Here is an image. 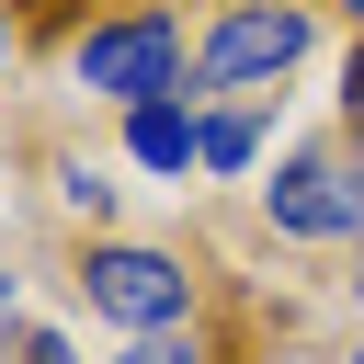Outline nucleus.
<instances>
[{
    "label": "nucleus",
    "instance_id": "nucleus-1",
    "mask_svg": "<svg viewBox=\"0 0 364 364\" xmlns=\"http://www.w3.org/2000/svg\"><path fill=\"white\" fill-rule=\"evenodd\" d=\"M68 284H80V307H91V318H114L125 341H148V330H193V273H182V250L91 239Z\"/></svg>",
    "mask_w": 364,
    "mask_h": 364
},
{
    "label": "nucleus",
    "instance_id": "nucleus-2",
    "mask_svg": "<svg viewBox=\"0 0 364 364\" xmlns=\"http://www.w3.org/2000/svg\"><path fill=\"white\" fill-rule=\"evenodd\" d=\"M68 80L80 91H102V102H171L182 91V11H159V0H136V11H114V23H91L80 46H68Z\"/></svg>",
    "mask_w": 364,
    "mask_h": 364
},
{
    "label": "nucleus",
    "instance_id": "nucleus-3",
    "mask_svg": "<svg viewBox=\"0 0 364 364\" xmlns=\"http://www.w3.org/2000/svg\"><path fill=\"white\" fill-rule=\"evenodd\" d=\"M307 46H318V11L307 0H228L216 34L193 46V80L205 91H262V80L307 68Z\"/></svg>",
    "mask_w": 364,
    "mask_h": 364
},
{
    "label": "nucleus",
    "instance_id": "nucleus-4",
    "mask_svg": "<svg viewBox=\"0 0 364 364\" xmlns=\"http://www.w3.org/2000/svg\"><path fill=\"white\" fill-rule=\"evenodd\" d=\"M262 216H273V239H364V171L341 148H296L262 182Z\"/></svg>",
    "mask_w": 364,
    "mask_h": 364
},
{
    "label": "nucleus",
    "instance_id": "nucleus-5",
    "mask_svg": "<svg viewBox=\"0 0 364 364\" xmlns=\"http://www.w3.org/2000/svg\"><path fill=\"white\" fill-rule=\"evenodd\" d=\"M125 159L159 171V182H182V171L205 159V114H193V102H136V114H125Z\"/></svg>",
    "mask_w": 364,
    "mask_h": 364
},
{
    "label": "nucleus",
    "instance_id": "nucleus-6",
    "mask_svg": "<svg viewBox=\"0 0 364 364\" xmlns=\"http://www.w3.org/2000/svg\"><path fill=\"white\" fill-rule=\"evenodd\" d=\"M262 148V114H205V171H250Z\"/></svg>",
    "mask_w": 364,
    "mask_h": 364
},
{
    "label": "nucleus",
    "instance_id": "nucleus-7",
    "mask_svg": "<svg viewBox=\"0 0 364 364\" xmlns=\"http://www.w3.org/2000/svg\"><path fill=\"white\" fill-rule=\"evenodd\" d=\"M114 364H205V341H193V330H148V341H125Z\"/></svg>",
    "mask_w": 364,
    "mask_h": 364
},
{
    "label": "nucleus",
    "instance_id": "nucleus-8",
    "mask_svg": "<svg viewBox=\"0 0 364 364\" xmlns=\"http://www.w3.org/2000/svg\"><path fill=\"white\" fill-rule=\"evenodd\" d=\"M341 159L364 171V46H353V68H341Z\"/></svg>",
    "mask_w": 364,
    "mask_h": 364
},
{
    "label": "nucleus",
    "instance_id": "nucleus-9",
    "mask_svg": "<svg viewBox=\"0 0 364 364\" xmlns=\"http://www.w3.org/2000/svg\"><path fill=\"white\" fill-rule=\"evenodd\" d=\"M57 193H68V205H80V216H114V182H102V171H91V159H68V171H57Z\"/></svg>",
    "mask_w": 364,
    "mask_h": 364
},
{
    "label": "nucleus",
    "instance_id": "nucleus-10",
    "mask_svg": "<svg viewBox=\"0 0 364 364\" xmlns=\"http://www.w3.org/2000/svg\"><path fill=\"white\" fill-rule=\"evenodd\" d=\"M0 353H23V284H11V262H0Z\"/></svg>",
    "mask_w": 364,
    "mask_h": 364
},
{
    "label": "nucleus",
    "instance_id": "nucleus-11",
    "mask_svg": "<svg viewBox=\"0 0 364 364\" xmlns=\"http://www.w3.org/2000/svg\"><path fill=\"white\" fill-rule=\"evenodd\" d=\"M11 364H80V353H68L57 330H23V353H11Z\"/></svg>",
    "mask_w": 364,
    "mask_h": 364
},
{
    "label": "nucleus",
    "instance_id": "nucleus-12",
    "mask_svg": "<svg viewBox=\"0 0 364 364\" xmlns=\"http://www.w3.org/2000/svg\"><path fill=\"white\" fill-rule=\"evenodd\" d=\"M11 46H23V34H11V11H0V68H11Z\"/></svg>",
    "mask_w": 364,
    "mask_h": 364
},
{
    "label": "nucleus",
    "instance_id": "nucleus-13",
    "mask_svg": "<svg viewBox=\"0 0 364 364\" xmlns=\"http://www.w3.org/2000/svg\"><path fill=\"white\" fill-rule=\"evenodd\" d=\"M353 296H364V239H353Z\"/></svg>",
    "mask_w": 364,
    "mask_h": 364
},
{
    "label": "nucleus",
    "instance_id": "nucleus-14",
    "mask_svg": "<svg viewBox=\"0 0 364 364\" xmlns=\"http://www.w3.org/2000/svg\"><path fill=\"white\" fill-rule=\"evenodd\" d=\"M341 11H353V23H364V0H341Z\"/></svg>",
    "mask_w": 364,
    "mask_h": 364
},
{
    "label": "nucleus",
    "instance_id": "nucleus-15",
    "mask_svg": "<svg viewBox=\"0 0 364 364\" xmlns=\"http://www.w3.org/2000/svg\"><path fill=\"white\" fill-rule=\"evenodd\" d=\"M353 364H364V353H353Z\"/></svg>",
    "mask_w": 364,
    "mask_h": 364
}]
</instances>
